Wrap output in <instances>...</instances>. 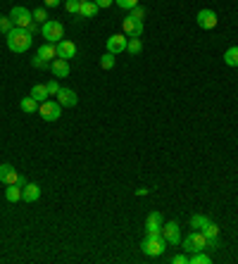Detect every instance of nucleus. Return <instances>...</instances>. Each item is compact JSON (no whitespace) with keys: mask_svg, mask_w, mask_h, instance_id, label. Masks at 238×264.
<instances>
[{"mask_svg":"<svg viewBox=\"0 0 238 264\" xmlns=\"http://www.w3.org/2000/svg\"><path fill=\"white\" fill-rule=\"evenodd\" d=\"M65 10H67L69 14H79L81 2H79V0H67V2H65Z\"/></svg>","mask_w":238,"mask_h":264,"instance_id":"28","label":"nucleus"},{"mask_svg":"<svg viewBox=\"0 0 238 264\" xmlns=\"http://www.w3.org/2000/svg\"><path fill=\"white\" fill-rule=\"evenodd\" d=\"M57 103L62 107H77L79 98H77V93L72 91V88H60V93H57Z\"/></svg>","mask_w":238,"mask_h":264,"instance_id":"13","label":"nucleus"},{"mask_svg":"<svg viewBox=\"0 0 238 264\" xmlns=\"http://www.w3.org/2000/svg\"><path fill=\"white\" fill-rule=\"evenodd\" d=\"M12 29H14V22H12V19H10V17H2V14H0V34H5V36H7V34L12 31Z\"/></svg>","mask_w":238,"mask_h":264,"instance_id":"26","label":"nucleus"},{"mask_svg":"<svg viewBox=\"0 0 238 264\" xmlns=\"http://www.w3.org/2000/svg\"><path fill=\"white\" fill-rule=\"evenodd\" d=\"M39 57H43L45 62H53V60H57V45L45 40V43L39 48Z\"/></svg>","mask_w":238,"mask_h":264,"instance_id":"17","label":"nucleus"},{"mask_svg":"<svg viewBox=\"0 0 238 264\" xmlns=\"http://www.w3.org/2000/svg\"><path fill=\"white\" fill-rule=\"evenodd\" d=\"M196 22H198L200 29H207V31H210V29L217 27L219 19H217V12H214V10H200V12L196 14Z\"/></svg>","mask_w":238,"mask_h":264,"instance_id":"11","label":"nucleus"},{"mask_svg":"<svg viewBox=\"0 0 238 264\" xmlns=\"http://www.w3.org/2000/svg\"><path fill=\"white\" fill-rule=\"evenodd\" d=\"M10 19L14 22V27L27 29L29 34H36V31H39V22L34 19V14H31V10H27V7H22V5H17V7H12V12H10Z\"/></svg>","mask_w":238,"mask_h":264,"instance_id":"2","label":"nucleus"},{"mask_svg":"<svg viewBox=\"0 0 238 264\" xmlns=\"http://www.w3.org/2000/svg\"><path fill=\"white\" fill-rule=\"evenodd\" d=\"M57 57H62V60H72V57H77V45L72 43V40H60L57 43Z\"/></svg>","mask_w":238,"mask_h":264,"instance_id":"15","label":"nucleus"},{"mask_svg":"<svg viewBox=\"0 0 238 264\" xmlns=\"http://www.w3.org/2000/svg\"><path fill=\"white\" fill-rule=\"evenodd\" d=\"M184 250L188 252V255H193V252H202V250H207V236L202 233V231H193L191 236H186L184 238Z\"/></svg>","mask_w":238,"mask_h":264,"instance_id":"3","label":"nucleus"},{"mask_svg":"<svg viewBox=\"0 0 238 264\" xmlns=\"http://www.w3.org/2000/svg\"><path fill=\"white\" fill-rule=\"evenodd\" d=\"M112 67H115V55H112V53H105L103 57H100V69H107V72H110Z\"/></svg>","mask_w":238,"mask_h":264,"instance_id":"27","label":"nucleus"},{"mask_svg":"<svg viewBox=\"0 0 238 264\" xmlns=\"http://www.w3.org/2000/svg\"><path fill=\"white\" fill-rule=\"evenodd\" d=\"M164 245H167V240L162 236H155V238L146 236L143 243H141V250L146 252L148 257H159V255H164Z\"/></svg>","mask_w":238,"mask_h":264,"instance_id":"5","label":"nucleus"},{"mask_svg":"<svg viewBox=\"0 0 238 264\" xmlns=\"http://www.w3.org/2000/svg\"><path fill=\"white\" fill-rule=\"evenodd\" d=\"M50 72L55 74V79H65V76H69V62L62 60V57H57V60L50 62Z\"/></svg>","mask_w":238,"mask_h":264,"instance_id":"16","label":"nucleus"},{"mask_svg":"<svg viewBox=\"0 0 238 264\" xmlns=\"http://www.w3.org/2000/svg\"><path fill=\"white\" fill-rule=\"evenodd\" d=\"M212 257L207 255V252H193V255H188V264H210Z\"/></svg>","mask_w":238,"mask_h":264,"instance_id":"23","label":"nucleus"},{"mask_svg":"<svg viewBox=\"0 0 238 264\" xmlns=\"http://www.w3.org/2000/svg\"><path fill=\"white\" fill-rule=\"evenodd\" d=\"M60 2H62V0H43V5H45V7H57Z\"/></svg>","mask_w":238,"mask_h":264,"instance_id":"37","label":"nucleus"},{"mask_svg":"<svg viewBox=\"0 0 238 264\" xmlns=\"http://www.w3.org/2000/svg\"><path fill=\"white\" fill-rule=\"evenodd\" d=\"M31 65L36 67V69H45V67L50 65V62H45V60H43V57H39V55H36V57H34V60H31Z\"/></svg>","mask_w":238,"mask_h":264,"instance_id":"33","label":"nucleus"},{"mask_svg":"<svg viewBox=\"0 0 238 264\" xmlns=\"http://www.w3.org/2000/svg\"><path fill=\"white\" fill-rule=\"evenodd\" d=\"M19 107H22V112H27V114H34V112H39V103L29 95V98H22V103H19Z\"/></svg>","mask_w":238,"mask_h":264,"instance_id":"22","label":"nucleus"},{"mask_svg":"<svg viewBox=\"0 0 238 264\" xmlns=\"http://www.w3.org/2000/svg\"><path fill=\"white\" fill-rule=\"evenodd\" d=\"M34 45V34H29L27 29H19L14 27L10 34H7V48L12 53H24Z\"/></svg>","mask_w":238,"mask_h":264,"instance_id":"1","label":"nucleus"},{"mask_svg":"<svg viewBox=\"0 0 238 264\" xmlns=\"http://www.w3.org/2000/svg\"><path fill=\"white\" fill-rule=\"evenodd\" d=\"M0 184H5V186L22 184V186H24V181H22L19 172L14 169L12 164H0Z\"/></svg>","mask_w":238,"mask_h":264,"instance_id":"10","label":"nucleus"},{"mask_svg":"<svg viewBox=\"0 0 238 264\" xmlns=\"http://www.w3.org/2000/svg\"><path fill=\"white\" fill-rule=\"evenodd\" d=\"M121 34H126L129 38H141L143 36V19H136L133 14L121 19Z\"/></svg>","mask_w":238,"mask_h":264,"instance_id":"6","label":"nucleus"},{"mask_svg":"<svg viewBox=\"0 0 238 264\" xmlns=\"http://www.w3.org/2000/svg\"><path fill=\"white\" fill-rule=\"evenodd\" d=\"M98 5L93 2V0H86V2H81V10H79V17H86V19H93L95 14H98Z\"/></svg>","mask_w":238,"mask_h":264,"instance_id":"19","label":"nucleus"},{"mask_svg":"<svg viewBox=\"0 0 238 264\" xmlns=\"http://www.w3.org/2000/svg\"><path fill=\"white\" fill-rule=\"evenodd\" d=\"M115 2H117V5L121 7V10H129V12H131L133 7L138 5V0H115Z\"/></svg>","mask_w":238,"mask_h":264,"instance_id":"31","label":"nucleus"},{"mask_svg":"<svg viewBox=\"0 0 238 264\" xmlns=\"http://www.w3.org/2000/svg\"><path fill=\"white\" fill-rule=\"evenodd\" d=\"M126 45H129V36H126V34H112V36L107 38V53L119 55L126 50Z\"/></svg>","mask_w":238,"mask_h":264,"instance_id":"9","label":"nucleus"},{"mask_svg":"<svg viewBox=\"0 0 238 264\" xmlns=\"http://www.w3.org/2000/svg\"><path fill=\"white\" fill-rule=\"evenodd\" d=\"M136 195H141V198H143V195H148V188H138V190H136Z\"/></svg>","mask_w":238,"mask_h":264,"instance_id":"38","label":"nucleus"},{"mask_svg":"<svg viewBox=\"0 0 238 264\" xmlns=\"http://www.w3.org/2000/svg\"><path fill=\"white\" fill-rule=\"evenodd\" d=\"M169 262L172 264H188V255H174Z\"/></svg>","mask_w":238,"mask_h":264,"instance_id":"34","label":"nucleus"},{"mask_svg":"<svg viewBox=\"0 0 238 264\" xmlns=\"http://www.w3.org/2000/svg\"><path fill=\"white\" fill-rule=\"evenodd\" d=\"M29 95H31L36 103H43V100H48V95H50V93H48V88H45L43 83H39V86H34V88H31Z\"/></svg>","mask_w":238,"mask_h":264,"instance_id":"21","label":"nucleus"},{"mask_svg":"<svg viewBox=\"0 0 238 264\" xmlns=\"http://www.w3.org/2000/svg\"><path fill=\"white\" fill-rule=\"evenodd\" d=\"M207 224H210V217H205V214H193L191 217V228L193 231H202Z\"/></svg>","mask_w":238,"mask_h":264,"instance_id":"20","label":"nucleus"},{"mask_svg":"<svg viewBox=\"0 0 238 264\" xmlns=\"http://www.w3.org/2000/svg\"><path fill=\"white\" fill-rule=\"evenodd\" d=\"M131 14H133V17H136V19H143V17H146V10H143L141 5H136V7H133V10H131Z\"/></svg>","mask_w":238,"mask_h":264,"instance_id":"35","label":"nucleus"},{"mask_svg":"<svg viewBox=\"0 0 238 264\" xmlns=\"http://www.w3.org/2000/svg\"><path fill=\"white\" fill-rule=\"evenodd\" d=\"M79 2H86V0H79Z\"/></svg>","mask_w":238,"mask_h":264,"instance_id":"39","label":"nucleus"},{"mask_svg":"<svg viewBox=\"0 0 238 264\" xmlns=\"http://www.w3.org/2000/svg\"><path fill=\"white\" fill-rule=\"evenodd\" d=\"M224 62L229 67H238V45H231L224 53Z\"/></svg>","mask_w":238,"mask_h":264,"instance_id":"24","label":"nucleus"},{"mask_svg":"<svg viewBox=\"0 0 238 264\" xmlns=\"http://www.w3.org/2000/svg\"><path fill=\"white\" fill-rule=\"evenodd\" d=\"M40 31H43V38L48 40V43H55V45L65 38V27H62L60 22H55V19H48V22L40 27Z\"/></svg>","mask_w":238,"mask_h":264,"instance_id":"4","label":"nucleus"},{"mask_svg":"<svg viewBox=\"0 0 238 264\" xmlns=\"http://www.w3.org/2000/svg\"><path fill=\"white\" fill-rule=\"evenodd\" d=\"M141 50H143V43H141V38H129V45H126V53H131V55H141Z\"/></svg>","mask_w":238,"mask_h":264,"instance_id":"25","label":"nucleus"},{"mask_svg":"<svg viewBox=\"0 0 238 264\" xmlns=\"http://www.w3.org/2000/svg\"><path fill=\"white\" fill-rule=\"evenodd\" d=\"M39 114L45 121H55V119H60V114H62V105L57 103V100H43V103H39Z\"/></svg>","mask_w":238,"mask_h":264,"instance_id":"7","label":"nucleus"},{"mask_svg":"<svg viewBox=\"0 0 238 264\" xmlns=\"http://www.w3.org/2000/svg\"><path fill=\"white\" fill-rule=\"evenodd\" d=\"M45 88H48V93H50V95H57V93H60V83H57V81H48V83H45Z\"/></svg>","mask_w":238,"mask_h":264,"instance_id":"32","label":"nucleus"},{"mask_svg":"<svg viewBox=\"0 0 238 264\" xmlns=\"http://www.w3.org/2000/svg\"><path fill=\"white\" fill-rule=\"evenodd\" d=\"M162 238H164L169 245L181 243V231H179V224H176V222H167V224L162 226Z\"/></svg>","mask_w":238,"mask_h":264,"instance_id":"12","label":"nucleus"},{"mask_svg":"<svg viewBox=\"0 0 238 264\" xmlns=\"http://www.w3.org/2000/svg\"><path fill=\"white\" fill-rule=\"evenodd\" d=\"M93 2H95V5L100 7V10H105V7H110V5H112L115 0H93Z\"/></svg>","mask_w":238,"mask_h":264,"instance_id":"36","label":"nucleus"},{"mask_svg":"<svg viewBox=\"0 0 238 264\" xmlns=\"http://www.w3.org/2000/svg\"><path fill=\"white\" fill-rule=\"evenodd\" d=\"M40 198V186L39 184H24L22 186V200L24 202H36V200Z\"/></svg>","mask_w":238,"mask_h":264,"instance_id":"14","label":"nucleus"},{"mask_svg":"<svg viewBox=\"0 0 238 264\" xmlns=\"http://www.w3.org/2000/svg\"><path fill=\"white\" fill-rule=\"evenodd\" d=\"M31 14H34V19H36L39 24H45V22H48V14H45V10H43V7H36Z\"/></svg>","mask_w":238,"mask_h":264,"instance_id":"30","label":"nucleus"},{"mask_svg":"<svg viewBox=\"0 0 238 264\" xmlns=\"http://www.w3.org/2000/svg\"><path fill=\"white\" fill-rule=\"evenodd\" d=\"M162 226H164V219L159 212H150L146 219V236L155 238V236H162Z\"/></svg>","mask_w":238,"mask_h":264,"instance_id":"8","label":"nucleus"},{"mask_svg":"<svg viewBox=\"0 0 238 264\" xmlns=\"http://www.w3.org/2000/svg\"><path fill=\"white\" fill-rule=\"evenodd\" d=\"M5 200L7 202H19L22 200V184L5 186Z\"/></svg>","mask_w":238,"mask_h":264,"instance_id":"18","label":"nucleus"},{"mask_svg":"<svg viewBox=\"0 0 238 264\" xmlns=\"http://www.w3.org/2000/svg\"><path fill=\"white\" fill-rule=\"evenodd\" d=\"M202 233H205L207 238H219V226H217V224H212V222H210V224H207L205 228H202Z\"/></svg>","mask_w":238,"mask_h":264,"instance_id":"29","label":"nucleus"}]
</instances>
